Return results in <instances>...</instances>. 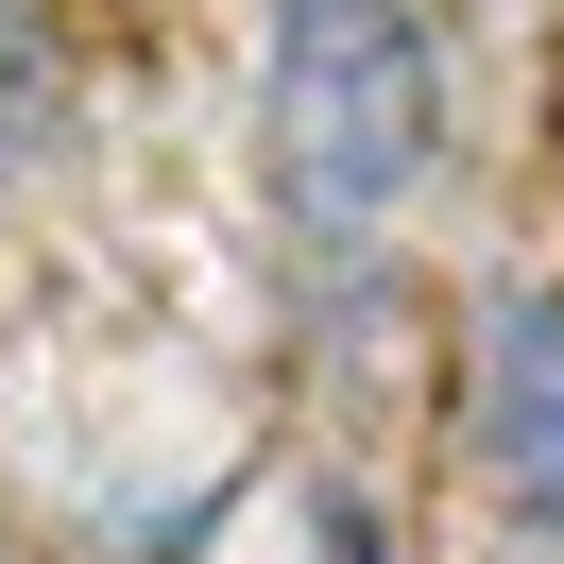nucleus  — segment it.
I'll return each instance as SVG.
<instances>
[{
	"label": "nucleus",
	"mask_w": 564,
	"mask_h": 564,
	"mask_svg": "<svg viewBox=\"0 0 564 564\" xmlns=\"http://www.w3.org/2000/svg\"><path fill=\"white\" fill-rule=\"evenodd\" d=\"M445 154V52L411 0H274L257 35V172L308 274H377L393 206Z\"/></svg>",
	"instance_id": "obj_1"
},
{
	"label": "nucleus",
	"mask_w": 564,
	"mask_h": 564,
	"mask_svg": "<svg viewBox=\"0 0 564 564\" xmlns=\"http://www.w3.org/2000/svg\"><path fill=\"white\" fill-rule=\"evenodd\" d=\"M35 154H52V52L0 18V172H35Z\"/></svg>",
	"instance_id": "obj_3"
},
{
	"label": "nucleus",
	"mask_w": 564,
	"mask_h": 564,
	"mask_svg": "<svg viewBox=\"0 0 564 564\" xmlns=\"http://www.w3.org/2000/svg\"><path fill=\"white\" fill-rule=\"evenodd\" d=\"M462 427H479L496 513L564 547V291H496L479 308V393H462Z\"/></svg>",
	"instance_id": "obj_2"
}]
</instances>
